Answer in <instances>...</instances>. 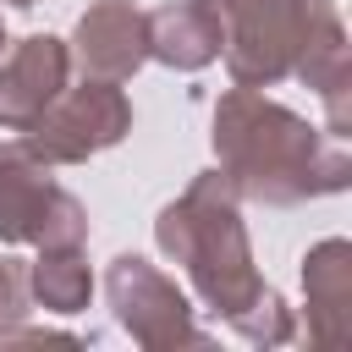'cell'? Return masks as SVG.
<instances>
[{"instance_id":"ba28073f","label":"cell","mask_w":352,"mask_h":352,"mask_svg":"<svg viewBox=\"0 0 352 352\" xmlns=\"http://www.w3.org/2000/svg\"><path fill=\"white\" fill-rule=\"evenodd\" d=\"M72 44H77V60H82L88 77L121 82L148 60V16L132 0H94L77 16Z\"/></svg>"},{"instance_id":"8992f818","label":"cell","mask_w":352,"mask_h":352,"mask_svg":"<svg viewBox=\"0 0 352 352\" xmlns=\"http://www.w3.org/2000/svg\"><path fill=\"white\" fill-rule=\"evenodd\" d=\"M104 292H110V308H116V319L132 330V341H143V346H192V341H204L198 330H192V314H187V297L148 264V258H138V253H121L116 264H110V275H104Z\"/></svg>"},{"instance_id":"30bf717a","label":"cell","mask_w":352,"mask_h":352,"mask_svg":"<svg viewBox=\"0 0 352 352\" xmlns=\"http://www.w3.org/2000/svg\"><path fill=\"white\" fill-rule=\"evenodd\" d=\"M302 286H308V330L319 346H336L346 336V308H352V248L341 236L319 242L302 258Z\"/></svg>"},{"instance_id":"52a82bcc","label":"cell","mask_w":352,"mask_h":352,"mask_svg":"<svg viewBox=\"0 0 352 352\" xmlns=\"http://www.w3.org/2000/svg\"><path fill=\"white\" fill-rule=\"evenodd\" d=\"M66 72H72V50L50 33H28L22 44H11V55H0V126L28 132L66 88Z\"/></svg>"},{"instance_id":"7a4b0ae2","label":"cell","mask_w":352,"mask_h":352,"mask_svg":"<svg viewBox=\"0 0 352 352\" xmlns=\"http://www.w3.org/2000/svg\"><path fill=\"white\" fill-rule=\"evenodd\" d=\"M160 248L192 275L198 297L220 314V319H236L258 292L264 280L253 275V258H248V236H242V220H236V187L209 170L198 176L154 226Z\"/></svg>"},{"instance_id":"277c9868","label":"cell","mask_w":352,"mask_h":352,"mask_svg":"<svg viewBox=\"0 0 352 352\" xmlns=\"http://www.w3.org/2000/svg\"><path fill=\"white\" fill-rule=\"evenodd\" d=\"M0 242H33V248H82L88 214L82 204L55 187L50 160L28 148V138L0 143Z\"/></svg>"},{"instance_id":"4fadbf2b","label":"cell","mask_w":352,"mask_h":352,"mask_svg":"<svg viewBox=\"0 0 352 352\" xmlns=\"http://www.w3.org/2000/svg\"><path fill=\"white\" fill-rule=\"evenodd\" d=\"M22 314H28V270L0 258V330L11 319H22Z\"/></svg>"},{"instance_id":"6da1fadb","label":"cell","mask_w":352,"mask_h":352,"mask_svg":"<svg viewBox=\"0 0 352 352\" xmlns=\"http://www.w3.org/2000/svg\"><path fill=\"white\" fill-rule=\"evenodd\" d=\"M214 154H220V176L258 204H302L346 187L352 176L341 138L314 132L302 116L270 104L253 88H231L220 99Z\"/></svg>"},{"instance_id":"5bb4252c","label":"cell","mask_w":352,"mask_h":352,"mask_svg":"<svg viewBox=\"0 0 352 352\" xmlns=\"http://www.w3.org/2000/svg\"><path fill=\"white\" fill-rule=\"evenodd\" d=\"M11 6H38V0H11Z\"/></svg>"},{"instance_id":"9c48e42d","label":"cell","mask_w":352,"mask_h":352,"mask_svg":"<svg viewBox=\"0 0 352 352\" xmlns=\"http://www.w3.org/2000/svg\"><path fill=\"white\" fill-rule=\"evenodd\" d=\"M148 55L176 66V72H198L220 55V11L214 0H176L165 11L148 16Z\"/></svg>"},{"instance_id":"5b68a950","label":"cell","mask_w":352,"mask_h":352,"mask_svg":"<svg viewBox=\"0 0 352 352\" xmlns=\"http://www.w3.org/2000/svg\"><path fill=\"white\" fill-rule=\"evenodd\" d=\"M126 126H132L126 94H121L116 82H104V77H88L82 88H60V94L50 99V110H44L22 138H28V148H33L38 160H50V165H82L88 154L121 143Z\"/></svg>"},{"instance_id":"8fae6325","label":"cell","mask_w":352,"mask_h":352,"mask_svg":"<svg viewBox=\"0 0 352 352\" xmlns=\"http://www.w3.org/2000/svg\"><path fill=\"white\" fill-rule=\"evenodd\" d=\"M28 286H33V297H38L44 308H55V314L88 308V292H94L88 264H82L77 248H44V258L28 270Z\"/></svg>"},{"instance_id":"7c38bea8","label":"cell","mask_w":352,"mask_h":352,"mask_svg":"<svg viewBox=\"0 0 352 352\" xmlns=\"http://www.w3.org/2000/svg\"><path fill=\"white\" fill-rule=\"evenodd\" d=\"M231 330L236 336H248V341H292V319H286V302L264 286L236 319H231Z\"/></svg>"},{"instance_id":"9a60e30c","label":"cell","mask_w":352,"mask_h":352,"mask_svg":"<svg viewBox=\"0 0 352 352\" xmlns=\"http://www.w3.org/2000/svg\"><path fill=\"white\" fill-rule=\"evenodd\" d=\"M0 50H6V28H0Z\"/></svg>"},{"instance_id":"3957f363","label":"cell","mask_w":352,"mask_h":352,"mask_svg":"<svg viewBox=\"0 0 352 352\" xmlns=\"http://www.w3.org/2000/svg\"><path fill=\"white\" fill-rule=\"evenodd\" d=\"M220 50L236 88H270L297 72L302 50L341 22L330 0H214Z\"/></svg>"}]
</instances>
